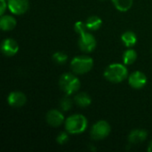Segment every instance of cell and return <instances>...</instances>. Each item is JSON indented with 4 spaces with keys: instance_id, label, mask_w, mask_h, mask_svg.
I'll list each match as a JSON object with an SVG mask.
<instances>
[{
    "instance_id": "1",
    "label": "cell",
    "mask_w": 152,
    "mask_h": 152,
    "mask_svg": "<svg viewBox=\"0 0 152 152\" xmlns=\"http://www.w3.org/2000/svg\"><path fill=\"white\" fill-rule=\"evenodd\" d=\"M103 75L108 81L114 84H118L127 78L128 70L124 64L112 63L105 69Z\"/></svg>"
},
{
    "instance_id": "10",
    "label": "cell",
    "mask_w": 152,
    "mask_h": 152,
    "mask_svg": "<svg viewBox=\"0 0 152 152\" xmlns=\"http://www.w3.org/2000/svg\"><path fill=\"white\" fill-rule=\"evenodd\" d=\"M27 102V97L25 94L20 91H13L11 92L7 97V102L11 107L13 108H20L25 105Z\"/></svg>"
},
{
    "instance_id": "23",
    "label": "cell",
    "mask_w": 152,
    "mask_h": 152,
    "mask_svg": "<svg viewBox=\"0 0 152 152\" xmlns=\"http://www.w3.org/2000/svg\"><path fill=\"white\" fill-rule=\"evenodd\" d=\"M8 7L7 0H0V15H4L6 8Z\"/></svg>"
},
{
    "instance_id": "22",
    "label": "cell",
    "mask_w": 152,
    "mask_h": 152,
    "mask_svg": "<svg viewBox=\"0 0 152 152\" xmlns=\"http://www.w3.org/2000/svg\"><path fill=\"white\" fill-rule=\"evenodd\" d=\"M69 133L66 131V132H61L60 133L57 137H56V142L60 144V145H63V144H66L68 142H69Z\"/></svg>"
},
{
    "instance_id": "19",
    "label": "cell",
    "mask_w": 152,
    "mask_h": 152,
    "mask_svg": "<svg viewBox=\"0 0 152 152\" xmlns=\"http://www.w3.org/2000/svg\"><path fill=\"white\" fill-rule=\"evenodd\" d=\"M53 61L59 65H62L64 63H66V61H68V55L64 53V52H55L53 54Z\"/></svg>"
},
{
    "instance_id": "13",
    "label": "cell",
    "mask_w": 152,
    "mask_h": 152,
    "mask_svg": "<svg viewBox=\"0 0 152 152\" xmlns=\"http://www.w3.org/2000/svg\"><path fill=\"white\" fill-rule=\"evenodd\" d=\"M16 19L11 15H2L0 19V28L3 31L12 30L16 27Z\"/></svg>"
},
{
    "instance_id": "11",
    "label": "cell",
    "mask_w": 152,
    "mask_h": 152,
    "mask_svg": "<svg viewBox=\"0 0 152 152\" xmlns=\"http://www.w3.org/2000/svg\"><path fill=\"white\" fill-rule=\"evenodd\" d=\"M1 51L3 54L7 57H12L15 55L19 51L18 43L12 38H6L1 44Z\"/></svg>"
},
{
    "instance_id": "14",
    "label": "cell",
    "mask_w": 152,
    "mask_h": 152,
    "mask_svg": "<svg viewBox=\"0 0 152 152\" xmlns=\"http://www.w3.org/2000/svg\"><path fill=\"white\" fill-rule=\"evenodd\" d=\"M74 102L81 108H86L91 105L92 98L86 93H78L74 97Z\"/></svg>"
},
{
    "instance_id": "21",
    "label": "cell",
    "mask_w": 152,
    "mask_h": 152,
    "mask_svg": "<svg viewBox=\"0 0 152 152\" xmlns=\"http://www.w3.org/2000/svg\"><path fill=\"white\" fill-rule=\"evenodd\" d=\"M74 30L79 36L82 35V34H84V33H86V31H88V28H87V26H86V21H82V20L77 21L75 23V25H74Z\"/></svg>"
},
{
    "instance_id": "7",
    "label": "cell",
    "mask_w": 152,
    "mask_h": 152,
    "mask_svg": "<svg viewBox=\"0 0 152 152\" xmlns=\"http://www.w3.org/2000/svg\"><path fill=\"white\" fill-rule=\"evenodd\" d=\"M128 83L134 89H142L147 84V77L143 72L136 70L128 77Z\"/></svg>"
},
{
    "instance_id": "5",
    "label": "cell",
    "mask_w": 152,
    "mask_h": 152,
    "mask_svg": "<svg viewBox=\"0 0 152 152\" xmlns=\"http://www.w3.org/2000/svg\"><path fill=\"white\" fill-rule=\"evenodd\" d=\"M111 131L110 124L105 120L97 121L91 128L90 134L91 137L95 141H101L107 138Z\"/></svg>"
},
{
    "instance_id": "3",
    "label": "cell",
    "mask_w": 152,
    "mask_h": 152,
    "mask_svg": "<svg viewBox=\"0 0 152 152\" xmlns=\"http://www.w3.org/2000/svg\"><path fill=\"white\" fill-rule=\"evenodd\" d=\"M59 86L61 90L66 95H71L78 91L81 84L76 75L71 73H64L59 79Z\"/></svg>"
},
{
    "instance_id": "15",
    "label": "cell",
    "mask_w": 152,
    "mask_h": 152,
    "mask_svg": "<svg viewBox=\"0 0 152 152\" xmlns=\"http://www.w3.org/2000/svg\"><path fill=\"white\" fill-rule=\"evenodd\" d=\"M121 41L126 47H132L137 43V36L133 31H126L121 35Z\"/></svg>"
},
{
    "instance_id": "9",
    "label": "cell",
    "mask_w": 152,
    "mask_h": 152,
    "mask_svg": "<svg viewBox=\"0 0 152 152\" xmlns=\"http://www.w3.org/2000/svg\"><path fill=\"white\" fill-rule=\"evenodd\" d=\"M45 120L47 124L53 127H58L65 122L64 116L62 112H61L58 110H51L46 113Z\"/></svg>"
},
{
    "instance_id": "25",
    "label": "cell",
    "mask_w": 152,
    "mask_h": 152,
    "mask_svg": "<svg viewBox=\"0 0 152 152\" xmlns=\"http://www.w3.org/2000/svg\"><path fill=\"white\" fill-rule=\"evenodd\" d=\"M101 1H104V0H101Z\"/></svg>"
},
{
    "instance_id": "17",
    "label": "cell",
    "mask_w": 152,
    "mask_h": 152,
    "mask_svg": "<svg viewBox=\"0 0 152 152\" xmlns=\"http://www.w3.org/2000/svg\"><path fill=\"white\" fill-rule=\"evenodd\" d=\"M122 60H123V63L125 65H132L135 62V61L137 60V53L135 50L129 48L127 50H126L122 55Z\"/></svg>"
},
{
    "instance_id": "20",
    "label": "cell",
    "mask_w": 152,
    "mask_h": 152,
    "mask_svg": "<svg viewBox=\"0 0 152 152\" xmlns=\"http://www.w3.org/2000/svg\"><path fill=\"white\" fill-rule=\"evenodd\" d=\"M72 105H73V102H72L71 98H69V95H66L60 102V107L63 111L69 110L71 109Z\"/></svg>"
},
{
    "instance_id": "8",
    "label": "cell",
    "mask_w": 152,
    "mask_h": 152,
    "mask_svg": "<svg viewBox=\"0 0 152 152\" xmlns=\"http://www.w3.org/2000/svg\"><path fill=\"white\" fill-rule=\"evenodd\" d=\"M8 9L15 15L25 13L29 7L28 0H7Z\"/></svg>"
},
{
    "instance_id": "12",
    "label": "cell",
    "mask_w": 152,
    "mask_h": 152,
    "mask_svg": "<svg viewBox=\"0 0 152 152\" xmlns=\"http://www.w3.org/2000/svg\"><path fill=\"white\" fill-rule=\"evenodd\" d=\"M148 137V132L144 129H134L132 130L128 135V141L130 143L138 144L144 142Z\"/></svg>"
},
{
    "instance_id": "2",
    "label": "cell",
    "mask_w": 152,
    "mask_h": 152,
    "mask_svg": "<svg viewBox=\"0 0 152 152\" xmlns=\"http://www.w3.org/2000/svg\"><path fill=\"white\" fill-rule=\"evenodd\" d=\"M65 130L71 134H80L87 128L88 121L82 114H74L69 116L64 122Z\"/></svg>"
},
{
    "instance_id": "16",
    "label": "cell",
    "mask_w": 152,
    "mask_h": 152,
    "mask_svg": "<svg viewBox=\"0 0 152 152\" xmlns=\"http://www.w3.org/2000/svg\"><path fill=\"white\" fill-rule=\"evenodd\" d=\"M86 23L88 30H98L102 25V20L97 15H93L87 18Z\"/></svg>"
},
{
    "instance_id": "24",
    "label": "cell",
    "mask_w": 152,
    "mask_h": 152,
    "mask_svg": "<svg viewBox=\"0 0 152 152\" xmlns=\"http://www.w3.org/2000/svg\"><path fill=\"white\" fill-rule=\"evenodd\" d=\"M148 151L152 152V141L150 142L149 146H148Z\"/></svg>"
},
{
    "instance_id": "6",
    "label": "cell",
    "mask_w": 152,
    "mask_h": 152,
    "mask_svg": "<svg viewBox=\"0 0 152 152\" xmlns=\"http://www.w3.org/2000/svg\"><path fill=\"white\" fill-rule=\"evenodd\" d=\"M97 42L94 36L89 32H86L80 35L78 39V46L81 51L85 53H91L96 47Z\"/></svg>"
},
{
    "instance_id": "4",
    "label": "cell",
    "mask_w": 152,
    "mask_h": 152,
    "mask_svg": "<svg viewBox=\"0 0 152 152\" xmlns=\"http://www.w3.org/2000/svg\"><path fill=\"white\" fill-rule=\"evenodd\" d=\"M94 67V60L87 55H79L72 59L70 68L72 71L78 75H83L91 71Z\"/></svg>"
},
{
    "instance_id": "18",
    "label": "cell",
    "mask_w": 152,
    "mask_h": 152,
    "mask_svg": "<svg viewBox=\"0 0 152 152\" xmlns=\"http://www.w3.org/2000/svg\"><path fill=\"white\" fill-rule=\"evenodd\" d=\"M114 6L119 12H127L133 6L134 0H111Z\"/></svg>"
}]
</instances>
